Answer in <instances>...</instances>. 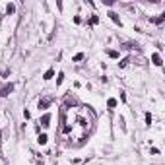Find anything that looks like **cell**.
<instances>
[{"mask_svg": "<svg viewBox=\"0 0 165 165\" xmlns=\"http://www.w3.org/2000/svg\"><path fill=\"white\" fill-rule=\"evenodd\" d=\"M109 56L111 58H118V51H109Z\"/></svg>", "mask_w": 165, "mask_h": 165, "instance_id": "4fadbf2b", "label": "cell"}, {"mask_svg": "<svg viewBox=\"0 0 165 165\" xmlns=\"http://www.w3.org/2000/svg\"><path fill=\"white\" fill-rule=\"evenodd\" d=\"M109 16H111V19H113L115 23H118V25H121V18H118V16H117L115 12H109Z\"/></svg>", "mask_w": 165, "mask_h": 165, "instance_id": "ba28073f", "label": "cell"}, {"mask_svg": "<svg viewBox=\"0 0 165 165\" xmlns=\"http://www.w3.org/2000/svg\"><path fill=\"white\" fill-rule=\"evenodd\" d=\"M37 142L41 144V146H43V144H47V134H41V136L37 138Z\"/></svg>", "mask_w": 165, "mask_h": 165, "instance_id": "9c48e42d", "label": "cell"}, {"mask_svg": "<svg viewBox=\"0 0 165 165\" xmlns=\"http://www.w3.org/2000/svg\"><path fill=\"white\" fill-rule=\"evenodd\" d=\"M6 12H8V14H14V12H16V6H14V4H8V6H6Z\"/></svg>", "mask_w": 165, "mask_h": 165, "instance_id": "30bf717a", "label": "cell"}, {"mask_svg": "<svg viewBox=\"0 0 165 165\" xmlns=\"http://www.w3.org/2000/svg\"><path fill=\"white\" fill-rule=\"evenodd\" d=\"M152 60H153V64H156V66H161V64H163V62H161V56H159L157 53L152 54Z\"/></svg>", "mask_w": 165, "mask_h": 165, "instance_id": "277c9868", "label": "cell"}, {"mask_svg": "<svg viewBox=\"0 0 165 165\" xmlns=\"http://www.w3.org/2000/svg\"><path fill=\"white\" fill-rule=\"evenodd\" d=\"M62 80H64V74L60 72V74H58V78H56V86H60V84H62Z\"/></svg>", "mask_w": 165, "mask_h": 165, "instance_id": "7c38bea8", "label": "cell"}, {"mask_svg": "<svg viewBox=\"0 0 165 165\" xmlns=\"http://www.w3.org/2000/svg\"><path fill=\"white\" fill-rule=\"evenodd\" d=\"M146 122L152 124V115H149V113H146Z\"/></svg>", "mask_w": 165, "mask_h": 165, "instance_id": "9a60e30c", "label": "cell"}, {"mask_svg": "<svg viewBox=\"0 0 165 165\" xmlns=\"http://www.w3.org/2000/svg\"><path fill=\"white\" fill-rule=\"evenodd\" d=\"M12 89H14V84H6L2 89H0V97H6V95H10L12 93Z\"/></svg>", "mask_w": 165, "mask_h": 165, "instance_id": "3957f363", "label": "cell"}, {"mask_svg": "<svg viewBox=\"0 0 165 165\" xmlns=\"http://www.w3.org/2000/svg\"><path fill=\"white\" fill-rule=\"evenodd\" d=\"M97 22H99V18H97V16H91V25H95Z\"/></svg>", "mask_w": 165, "mask_h": 165, "instance_id": "5bb4252c", "label": "cell"}, {"mask_svg": "<svg viewBox=\"0 0 165 165\" xmlns=\"http://www.w3.org/2000/svg\"><path fill=\"white\" fill-rule=\"evenodd\" d=\"M53 76H54V70L51 68V70H47V72H45V74H43V80H51Z\"/></svg>", "mask_w": 165, "mask_h": 165, "instance_id": "52a82bcc", "label": "cell"}, {"mask_svg": "<svg viewBox=\"0 0 165 165\" xmlns=\"http://www.w3.org/2000/svg\"><path fill=\"white\" fill-rule=\"evenodd\" d=\"M117 105H118V101H117V99H115V97H111V99H109V101H107V107H109V109H115V107H117Z\"/></svg>", "mask_w": 165, "mask_h": 165, "instance_id": "8992f818", "label": "cell"}, {"mask_svg": "<svg viewBox=\"0 0 165 165\" xmlns=\"http://www.w3.org/2000/svg\"><path fill=\"white\" fill-rule=\"evenodd\" d=\"M51 118H53V117H51V113H45L43 117L39 118V124H41L43 128H47V126H49V122H51Z\"/></svg>", "mask_w": 165, "mask_h": 165, "instance_id": "7a4b0ae2", "label": "cell"}, {"mask_svg": "<svg viewBox=\"0 0 165 165\" xmlns=\"http://www.w3.org/2000/svg\"><path fill=\"white\" fill-rule=\"evenodd\" d=\"M49 105H51V99H41V101H39V109H47L49 107Z\"/></svg>", "mask_w": 165, "mask_h": 165, "instance_id": "5b68a950", "label": "cell"}, {"mask_svg": "<svg viewBox=\"0 0 165 165\" xmlns=\"http://www.w3.org/2000/svg\"><path fill=\"white\" fill-rule=\"evenodd\" d=\"M93 113L87 107H62L60 111V138L68 146H82L93 128Z\"/></svg>", "mask_w": 165, "mask_h": 165, "instance_id": "6da1fadb", "label": "cell"}, {"mask_svg": "<svg viewBox=\"0 0 165 165\" xmlns=\"http://www.w3.org/2000/svg\"><path fill=\"white\" fill-rule=\"evenodd\" d=\"M82 58H84V53H78L76 56H74V62H80V60H82Z\"/></svg>", "mask_w": 165, "mask_h": 165, "instance_id": "8fae6325", "label": "cell"}]
</instances>
